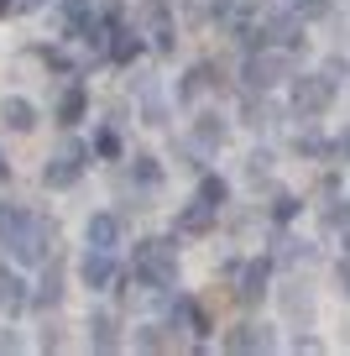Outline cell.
Masks as SVG:
<instances>
[{
	"label": "cell",
	"mask_w": 350,
	"mask_h": 356,
	"mask_svg": "<svg viewBox=\"0 0 350 356\" xmlns=\"http://www.w3.org/2000/svg\"><path fill=\"white\" fill-rule=\"evenodd\" d=\"M136 278L152 283V289H173V283H178L173 241H142V246H136Z\"/></svg>",
	"instance_id": "1"
},
{
	"label": "cell",
	"mask_w": 350,
	"mask_h": 356,
	"mask_svg": "<svg viewBox=\"0 0 350 356\" xmlns=\"http://www.w3.org/2000/svg\"><path fill=\"white\" fill-rule=\"evenodd\" d=\"M84 157H89V147H84V142H63L53 157H47L42 184H47V189H74L78 178H84Z\"/></svg>",
	"instance_id": "2"
},
{
	"label": "cell",
	"mask_w": 350,
	"mask_h": 356,
	"mask_svg": "<svg viewBox=\"0 0 350 356\" xmlns=\"http://www.w3.org/2000/svg\"><path fill=\"white\" fill-rule=\"evenodd\" d=\"M329 105H335V79H329V74L293 79V111L298 115H324Z\"/></svg>",
	"instance_id": "3"
},
{
	"label": "cell",
	"mask_w": 350,
	"mask_h": 356,
	"mask_svg": "<svg viewBox=\"0 0 350 356\" xmlns=\"http://www.w3.org/2000/svg\"><path fill=\"white\" fill-rule=\"evenodd\" d=\"M288 68H293V63H288V53H251L241 79H246V89H251V95H256V89L267 95L272 84H283V79H288Z\"/></svg>",
	"instance_id": "4"
},
{
	"label": "cell",
	"mask_w": 350,
	"mask_h": 356,
	"mask_svg": "<svg viewBox=\"0 0 350 356\" xmlns=\"http://www.w3.org/2000/svg\"><path fill=\"white\" fill-rule=\"evenodd\" d=\"M47 252H58V225L47 215H26V236H22L16 262H47Z\"/></svg>",
	"instance_id": "5"
},
{
	"label": "cell",
	"mask_w": 350,
	"mask_h": 356,
	"mask_svg": "<svg viewBox=\"0 0 350 356\" xmlns=\"http://www.w3.org/2000/svg\"><path fill=\"white\" fill-rule=\"evenodd\" d=\"M26 215L32 210H22V204H0V252H22V236H26Z\"/></svg>",
	"instance_id": "6"
},
{
	"label": "cell",
	"mask_w": 350,
	"mask_h": 356,
	"mask_svg": "<svg viewBox=\"0 0 350 356\" xmlns=\"http://www.w3.org/2000/svg\"><path fill=\"white\" fill-rule=\"evenodd\" d=\"M78 278H84V289H110V283H115V262H110V252L89 246V257L78 262Z\"/></svg>",
	"instance_id": "7"
},
{
	"label": "cell",
	"mask_w": 350,
	"mask_h": 356,
	"mask_svg": "<svg viewBox=\"0 0 350 356\" xmlns=\"http://www.w3.org/2000/svg\"><path fill=\"white\" fill-rule=\"evenodd\" d=\"M235 273V299L241 304H256L267 293V262H246V267H230Z\"/></svg>",
	"instance_id": "8"
},
{
	"label": "cell",
	"mask_w": 350,
	"mask_h": 356,
	"mask_svg": "<svg viewBox=\"0 0 350 356\" xmlns=\"http://www.w3.org/2000/svg\"><path fill=\"white\" fill-rule=\"evenodd\" d=\"M121 231H126V220L121 215H89V246H99V252H115L121 246Z\"/></svg>",
	"instance_id": "9"
},
{
	"label": "cell",
	"mask_w": 350,
	"mask_h": 356,
	"mask_svg": "<svg viewBox=\"0 0 350 356\" xmlns=\"http://www.w3.org/2000/svg\"><path fill=\"white\" fill-rule=\"evenodd\" d=\"M142 22H147V32H152L157 53H167V47H173V26H167V6H162V0H147V6H142Z\"/></svg>",
	"instance_id": "10"
},
{
	"label": "cell",
	"mask_w": 350,
	"mask_h": 356,
	"mask_svg": "<svg viewBox=\"0 0 350 356\" xmlns=\"http://www.w3.org/2000/svg\"><path fill=\"white\" fill-rule=\"evenodd\" d=\"M215 204H204V200H194V204H188V210L183 215H178V231H183V236H209V231H215Z\"/></svg>",
	"instance_id": "11"
},
{
	"label": "cell",
	"mask_w": 350,
	"mask_h": 356,
	"mask_svg": "<svg viewBox=\"0 0 350 356\" xmlns=\"http://www.w3.org/2000/svg\"><path fill=\"white\" fill-rule=\"evenodd\" d=\"M267 346H272V335L262 330V325H235V330L225 335V351H267Z\"/></svg>",
	"instance_id": "12"
},
{
	"label": "cell",
	"mask_w": 350,
	"mask_h": 356,
	"mask_svg": "<svg viewBox=\"0 0 350 356\" xmlns=\"http://www.w3.org/2000/svg\"><path fill=\"white\" fill-rule=\"evenodd\" d=\"M26 304H32V293H26V283L22 278H16V273H11V267H6V262H0V309H26Z\"/></svg>",
	"instance_id": "13"
},
{
	"label": "cell",
	"mask_w": 350,
	"mask_h": 356,
	"mask_svg": "<svg viewBox=\"0 0 350 356\" xmlns=\"http://www.w3.org/2000/svg\"><path fill=\"white\" fill-rule=\"evenodd\" d=\"M262 37H272L277 47H298V42H303V22H298L293 11H288V16H272V22L262 26Z\"/></svg>",
	"instance_id": "14"
},
{
	"label": "cell",
	"mask_w": 350,
	"mask_h": 356,
	"mask_svg": "<svg viewBox=\"0 0 350 356\" xmlns=\"http://www.w3.org/2000/svg\"><path fill=\"white\" fill-rule=\"evenodd\" d=\"M63 299V273H58V262L42 273V283H37V293H32V304L37 309H53V304Z\"/></svg>",
	"instance_id": "15"
},
{
	"label": "cell",
	"mask_w": 350,
	"mask_h": 356,
	"mask_svg": "<svg viewBox=\"0 0 350 356\" xmlns=\"http://www.w3.org/2000/svg\"><path fill=\"white\" fill-rule=\"evenodd\" d=\"M0 115H6V126H11V131H32V126H37V111H32V100H22V95L0 105Z\"/></svg>",
	"instance_id": "16"
},
{
	"label": "cell",
	"mask_w": 350,
	"mask_h": 356,
	"mask_svg": "<svg viewBox=\"0 0 350 356\" xmlns=\"http://www.w3.org/2000/svg\"><path fill=\"white\" fill-rule=\"evenodd\" d=\"M89 341H94L99 351H115V346H121V335H115V314H89Z\"/></svg>",
	"instance_id": "17"
},
{
	"label": "cell",
	"mask_w": 350,
	"mask_h": 356,
	"mask_svg": "<svg viewBox=\"0 0 350 356\" xmlns=\"http://www.w3.org/2000/svg\"><path fill=\"white\" fill-rule=\"evenodd\" d=\"M194 142L209 147V152L225 147V121H219V115H199V121H194Z\"/></svg>",
	"instance_id": "18"
},
{
	"label": "cell",
	"mask_w": 350,
	"mask_h": 356,
	"mask_svg": "<svg viewBox=\"0 0 350 356\" xmlns=\"http://www.w3.org/2000/svg\"><path fill=\"white\" fill-rule=\"evenodd\" d=\"M209 84H215V68H209V63L188 68V79H183V84H178V100H199V95H204Z\"/></svg>",
	"instance_id": "19"
},
{
	"label": "cell",
	"mask_w": 350,
	"mask_h": 356,
	"mask_svg": "<svg viewBox=\"0 0 350 356\" xmlns=\"http://www.w3.org/2000/svg\"><path fill=\"white\" fill-rule=\"evenodd\" d=\"M84 111H89V95L74 84V89L63 95V105H58V121H63V126H74V121H84Z\"/></svg>",
	"instance_id": "20"
},
{
	"label": "cell",
	"mask_w": 350,
	"mask_h": 356,
	"mask_svg": "<svg viewBox=\"0 0 350 356\" xmlns=\"http://www.w3.org/2000/svg\"><path fill=\"white\" fill-rule=\"evenodd\" d=\"M131 178H136V184H142V189H157V184H162V168H157V157H136V163H131Z\"/></svg>",
	"instance_id": "21"
},
{
	"label": "cell",
	"mask_w": 350,
	"mask_h": 356,
	"mask_svg": "<svg viewBox=\"0 0 350 356\" xmlns=\"http://www.w3.org/2000/svg\"><path fill=\"white\" fill-rule=\"evenodd\" d=\"M319 220H324V231H345V225H350V204L345 200H329L324 210H319Z\"/></svg>",
	"instance_id": "22"
},
{
	"label": "cell",
	"mask_w": 350,
	"mask_h": 356,
	"mask_svg": "<svg viewBox=\"0 0 350 356\" xmlns=\"http://www.w3.org/2000/svg\"><path fill=\"white\" fill-rule=\"evenodd\" d=\"M136 53H142V37H136V32H121V37H115V47H110V58H115V63H131Z\"/></svg>",
	"instance_id": "23"
},
{
	"label": "cell",
	"mask_w": 350,
	"mask_h": 356,
	"mask_svg": "<svg viewBox=\"0 0 350 356\" xmlns=\"http://www.w3.org/2000/svg\"><path fill=\"white\" fill-rule=\"evenodd\" d=\"M293 16L298 22H319V16H329V0H293Z\"/></svg>",
	"instance_id": "24"
},
{
	"label": "cell",
	"mask_w": 350,
	"mask_h": 356,
	"mask_svg": "<svg viewBox=\"0 0 350 356\" xmlns=\"http://www.w3.org/2000/svg\"><path fill=\"white\" fill-rule=\"evenodd\" d=\"M225 178H204V184H199V200H204V204H215V210H219V204H225Z\"/></svg>",
	"instance_id": "25"
},
{
	"label": "cell",
	"mask_w": 350,
	"mask_h": 356,
	"mask_svg": "<svg viewBox=\"0 0 350 356\" xmlns=\"http://www.w3.org/2000/svg\"><path fill=\"white\" fill-rule=\"evenodd\" d=\"M136 346H142V351H167V346H173V341H167V335H162V325H147V330L136 335Z\"/></svg>",
	"instance_id": "26"
},
{
	"label": "cell",
	"mask_w": 350,
	"mask_h": 356,
	"mask_svg": "<svg viewBox=\"0 0 350 356\" xmlns=\"http://www.w3.org/2000/svg\"><path fill=\"white\" fill-rule=\"evenodd\" d=\"M283 309H288V314H303V320H308V309H314V304H308V289H288V293H283Z\"/></svg>",
	"instance_id": "27"
},
{
	"label": "cell",
	"mask_w": 350,
	"mask_h": 356,
	"mask_svg": "<svg viewBox=\"0 0 350 356\" xmlns=\"http://www.w3.org/2000/svg\"><path fill=\"white\" fill-rule=\"evenodd\" d=\"M272 121V111H267V100L256 105V100H246V126H267Z\"/></svg>",
	"instance_id": "28"
},
{
	"label": "cell",
	"mask_w": 350,
	"mask_h": 356,
	"mask_svg": "<svg viewBox=\"0 0 350 356\" xmlns=\"http://www.w3.org/2000/svg\"><path fill=\"white\" fill-rule=\"evenodd\" d=\"M298 152H303V157H324V152H329V147H324V142H319V136H298Z\"/></svg>",
	"instance_id": "29"
},
{
	"label": "cell",
	"mask_w": 350,
	"mask_h": 356,
	"mask_svg": "<svg viewBox=\"0 0 350 356\" xmlns=\"http://www.w3.org/2000/svg\"><path fill=\"white\" fill-rule=\"evenodd\" d=\"M89 16V0H68V26H78Z\"/></svg>",
	"instance_id": "30"
},
{
	"label": "cell",
	"mask_w": 350,
	"mask_h": 356,
	"mask_svg": "<svg viewBox=\"0 0 350 356\" xmlns=\"http://www.w3.org/2000/svg\"><path fill=\"white\" fill-rule=\"evenodd\" d=\"M99 152H105V157H115V152H121V142H115V131H105V136H99Z\"/></svg>",
	"instance_id": "31"
},
{
	"label": "cell",
	"mask_w": 350,
	"mask_h": 356,
	"mask_svg": "<svg viewBox=\"0 0 350 356\" xmlns=\"http://www.w3.org/2000/svg\"><path fill=\"white\" fill-rule=\"evenodd\" d=\"M340 293H345V299H350V257H345V262H340Z\"/></svg>",
	"instance_id": "32"
},
{
	"label": "cell",
	"mask_w": 350,
	"mask_h": 356,
	"mask_svg": "<svg viewBox=\"0 0 350 356\" xmlns=\"http://www.w3.org/2000/svg\"><path fill=\"white\" fill-rule=\"evenodd\" d=\"M335 157H345V163H350V131H340V142H335Z\"/></svg>",
	"instance_id": "33"
},
{
	"label": "cell",
	"mask_w": 350,
	"mask_h": 356,
	"mask_svg": "<svg viewBox=\"0 0 350 356\" xmlns=\"http://www.w3.org/2000/svg\"><path fill=\"white\" fill-rule=\"evenodd\" d=\"M16 6H22V11H37V6H42V0H16Z\"/></svg>",
	"instance_id": "34"
},
{
	"label": "cell",
	"mask_w": 350,
	"mask_h": 356,
	"mask_svg": "<svg viewBox=\"0 0 350 356\" xmlns=\"http://www.w3.org/2000/svg\"><path fill=\"white\" fill-rule=\"evenodd\" d=\"M6 178H11V168H6V157H0V184H6Z\"/></svg>",
	"instance_id": "35"
},
{
	"label": "cell",
	"mask_w": 350,
	"mask_h": 356,
	"mask_svg": "<svg viewBox=\"0 0 350 356\" xmlns=\"http://www.w3.org/2000/svg\"><path fill=\"white\" fill-rule=\"evenodd\" d=\"M345 257H350V225H345Z\"/></svg>",
	"instance_id": "36"
},
{
	"label": "cell",
	"mask_w": 350,
	"mask_h": 356,
	"mask_svg": "<svg viewBox=\"0 0 350 356\" xmlns=\"http://www.w3.org/2000/svg\"><path fill=\"white\" fill-rule=\"evenodd\" d=\"M6 6H11V0H0V11H6Z\"/></svg>",
	"instance_id": "37"
}]
</instances>
